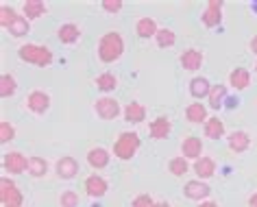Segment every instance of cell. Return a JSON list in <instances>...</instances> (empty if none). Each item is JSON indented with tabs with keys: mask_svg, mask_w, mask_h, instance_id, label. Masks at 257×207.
<instances>
[{
	"mask_svg": "<svg viewBox=\"0 0 257 207\" xmlns=\"http://www.w3.org/2000/svg\"><path fill=\"white\" fill-rule=\"evenodd\" d=\"M98 59L102 63H113L124 55V37L118 31H109L98 40Z\"/></svg>",
	"mask_w": 257,
	"mask_h": 207,
	"instance_id": "obj_1",
	"label": "cell"
},
{
	"mask_svg": "<svg viewBox=\"0 0 257 207\" xmlns=\"http://www.w3.org/2000/svg\"><path fill=\"white\" fill-rule=\"evenodd\" d=\"M18 59L29 63V66H37V68H48L55 61V55L48 46L42 44H22L18 48Z\"/></svg>",
	"mask_w": 257,
	"mask_h": 207,
	"instance_id": "obj_2",
	"label": "cell"
},
{
	"mask_svg": "<svg viewBox=\"0 0 257 207\" xmlns=\"http://www.w3.org/2000/svg\"><path fill=\"white\" fill-rule=\"evenodd\" d=\"M140 146H142V140H140V135L136 131H122L118 135V140L113 142V155L122 161H128L136 157Z\"/></svg>",
	"mask_w": 257,
	"mask_h": 207,
	"instance_id": "obj_3",
	"label": "cell"
},
{
	"mask_svg": "<svg viewBox=\"0 0 257 207\" xmlns=\"http://www.w3.org/2000/svg\"><path fill=\"white\" fill-rule=\"evenodd\" d=\"M0 203H3V207H22V203H24L20 187L9 177L0 179Z\"/></svg>",
	"mask_w": 257,
	"mask_h": 207,
	"instance_id": "obj_4",
	"label": "cell"
},
{
	"mask_svg": "<svg viewBox=\"0 0 257 207\" xmlns=\"http://www.w3.org/2000/svg\"><path fill=\"white\" fill-rule=\"evenodd\" d=\"M94 112L100 120H115L124 109L120 107V102L115 100L113 96H102V98L94 102Z\"/></svg>",
	"mask_w": 257,
	"mask_h": 207,
	"instance_id": "obj_5",
	"label": "cell"
},
{
	"mask_svg": "<svg viewBox=\"0 0 257 207\" xmlns=\"http://www.w3.org/2000/svg\"><path fill=\"white\" fill-rule=\"evenodd\" d=\"M3 170L9 174H22L29 170V157H24L20 151L5 153L3 157Z\"/></svg>",
	"mask_w": 257,
	"mask_h": 207,
	"instance_id": "obj_6",
	"label": "cell"
},
{
	"mask_svg": "<svg viewBox=\"0 0 257 207\" xmlns=\"http://www.w3.org/2000/svg\"><path fill=\"white\" fill-rule=\"evenodd\" d=\"M209 194H211V187L207 185V181H201V179H192L183 185V196L190 198V200H209Z\"/></svg>",
	"mask_w": 257,
	"mask_h": 207,
	"instance_id": "obj_7",
	"label": "cell"
},
{
	"mask_svg": "<svg viewBox=\"0 0 257 207\" xmlns=\"http://www.w3.org/2000/svg\"><path fill=\"white\" fill-rule=\"evenodd\" d=\"M27 109L35 116H44L50 109V94L44 89H33L27 96Z\"/></svg>",
	"mask_w": 257,
	"mask_h": 207,
	"instance_id": "obj_8",
	"label": "cell"
},
{
	"mask_svg": "<svg viewBox=\"0 0 257 207\" xmlns=\"http://www.w3.org/2000/svg\"><path fill=\"white\" fill-rule=\"evenodd\" d=\"M222 7L224 5L220 0H209L207 7H205L203 16H201V22L205 24L207 29H216L222 24Z\"/></svg>",
	"mask_w": 257,
	"mask_h": 207,
	"instance_id": "obj_9",
	"label": "cell"
},
{
	"mask_svg": "<svg viewBox=\"0 0 257 207\" xmlns=\"http://www.w3.org/2000/svg\"><path fill=\"white\" fill-rule=\"evenodd\" d=\"M109 190V183L105 177H100V174H89L85 179V194L92 198H102Z\"/></svg>",
	"mask_w": 257,
	"mask_h": 207,
	"instance_id": "obj_10",
	"label": "cell"
},
{
	"mask_svg": "<svg viewBox=\"0 0 257 207\" xmlns=\"http://www.w3.org/2000/svg\"><path fill=\"white\" fill-rule=\"evenodd\" d=\"M55 172H57V177L63 179V181L74 179L76 174H79V161H76L74 157H70V155H66V157H61L59 161H57Z\"/></svg>",
	"mask_w": 257,
	"mask_h": 207,
	"instance_id": "obj_11",
	"label": "cell"
},
{
	"mask_svg": "<svg viewBox=\"0 0 257 207\" xmlns=\"http://www.w3.org/2000/svg\"><path fill=\"white\" fill-rule=\"evenodd\" d=\"M216 161L211 159V157H207V155H203L201 159H196L194 164H192V172L196 174V179H201V181H207V179H211L216 174Z\"/></svg>",
	"mask_w": 257,
	"mask_h": 207,
	"instance_id": "obj_12",
	"label": "cell"
},
{
	"mask_svg": "<svg viewBox=\"0 0 257 207\" xmlns=\"http://www.w3.org/2000/svg\"><path fill=\"white\" fill-rule=\"evenodd\" d=\"M181 157L185 159H192V161H196V159H201L203 157V142L201 138H196V135H190V138H185L181 142Z\"/></svg>",
	"mask_w": 257,
	"mask_h": 207,
	"instance_id": "obj_13",
	"label": "cell"
},
{
	"mask_svg": "<svg viewBox=\"0 0 257 207\" xmlns=\"http://www.w3.org/2000/svg\"><path fill=\"white\" fill-rule=\"evenodd\" d=\"M203 59L205 57L198 48H188L181 53V57H179V63H181V68L188 70V72H196V70L203 66Z\"/></svg>",
	"mask_w": 257,
	"mask_h": 207,
	"instance_id": "obj_14",
	"label": "cell"
},
{
	"mask_svg": "<svg viewBox=\"0 0 257 207\" xmlns=\"http://www.w3.org/2000/svg\"><path fill=\"white\" fill-rule=\"evenodd\" d=\"M109 157H111V153L107 151V148L102 146H94L87 151V164L89 168H94V170H102V168L109 166Z\"/></svg>",
	"mask_w": 257,
	"mask_h": 207,
	"instance_id": "obj_15",
	"label": "cell"
},
{
	"mask_svg": "<svg viewBox=\"0 0 257 207\" xmlns=\"http://www.w3.org/2000/svg\"><path fill=\"white\" fill-rule=\"evenodd\" d=\"M81 35H83V31L79 24H74V22H66L57 29V40L61 44H76L81 40Z\"/></svg>",
	"mask_w": 257,
	"mask_h": 207,
	"instance_id": "obj_16",
	"label": "cell"
},
{
	"mask_svg": "<svg viewBox=\"0 0 257 207\" xmlns=\"http://www.w3.org/2000/svg\"><path fill=\"white\" fill-rule=\"evenodd\" d=\"M172 131V122L170 118H166V116H157L155 120L149 125V133L153 140H166Z\"/></svg>",
	"mask_w": 257,
	"mask_h": 207,
	"instance_id": "obj_17",
	"label": "cell"
},
{
	"mask_svg": "<svg viewBox=\"0 0 257 207\" xmlns=\"http://www.w3.org/2000/svg\"><path fill=\"white\" fill-rule=\"evenodd\" d=\"M227 144L231 148V153H246L250 146V135L246 131H233L227 135Z\"/></svg>",
	"mask_w": 257,
	"mask_h": 207,
	"instance_id": "obj_18",
	"label": "cell"
},
{
	"mask_svg": "<svg viewBox=\"0 0 257 207\" xmlns=\"http://www.w3.org/2000/svg\"><path fill=\"white\" fill-rule=\"evenodd\" d=\"M185 118L192 125H205V122L209 120V114H207V107L203 105V102H190L188 107H185Z\"/></svg>",
	"mask_w": 257,
	"mask_h": 207,
	"instance_id": "obj_19",
	"label": "cell"
},
{
	"mask_svg": "<svg viewBox=\"0 0 257 207\" xmlns=\"http://www.w3.org/2000/svg\"><path fill=\"white\" fill-rule=\"evenodd\" d=\"M122 116H124V120L128 122V125H140V122L146 120V107L142 105V102H138V100H131L124 107Z\"/></svg>",
	"mask_w": 257,
	"mask_h": 207,
	"instance_id": "obj_20",
	"label": "cell"
},
{
	"mask_svg": "<svg viewBox=\"0 0 257 207\" xmlns=\"http://www.w3.org/2000/svg\"><path fill=\"white\" fill-rule=\"evenodd\" d=\"M211 87H214V85H211L209 79H205V76H194V79L190 81V85H188L190 96H192V98H196V100L207 98L209 92H211Z\"/></svg>",
	"mask_w": 257,
	"mask_h": 207,
	"instance_id": "obj_21",
	"label": "cell"
},
{
	"mask_svg": "<svg viewBox=\"0 0 257 207\" xmlns=\"http://www.w3.org/2000/svg\"><path fill=\"white\" fill-rule=\"evenodd\" d=\"M157 22H155V18H151V16H146V18H140V20L136 22V33L140 40H151V37H155L157 35Z\"/></svg>",
	"mask_w": 257,
	"mask_h": 207,
	"instance_id": "obj_22",
	"label": "cell"
},
{
	"mask_svg": "<svg viewBox=\"0 0 257 207\" xmlns=\"http://www.w3.org/2000/svg\"><path fill=\"white\" fill-rule=\"evenodd\" d=\"M48 11V7L42 3V0H27V3L22 5V16L27 18L29 22L33 20H40V18Z\"/></svg>",
	"mask_w": 257,
	"mask_h": 207,
	"instance_id": "obj_23",
	"label": "cell"
},
{
	"mask_svg": "<svg viewBox=\"0 0 257 207\" xmlns=\"http://www.w3.org/2000/svg\"><path fill=\"white\" fill-rule=\"evenodd\" d=\"M229 85L233 89H237V92L246 89L250 85V72L246 68H233L229 74Z\"/></svg>",
	"mask_w": 257,
	"mask_h": 207,
	"instance_id": "obj_24",
	"label": "cell"
},
{
	"mask_svg": "<svg viewBox=\"0 0 257 207\" xmlns=\"http://www.w3.org/2000/svg\"><path fill=\"white\" fill-rule=\"evenodd\" d=\"M203 131H205V138H209V140H220L227 135L224 122L220 118H216V116H209V120L203 125Z\"/></svg>",
	"mask_w": 257,
	"mask_h": 207,
	"instance_id": "obj_25",
	"label": "cell"
},
{
	"mask_svg": "<svg viewBox=\"0 0 257 207\" xmlns=\"http://www.w3.org/2000/svg\"><path fill=\"white\" fill-rule=\"evenodd\" d=\"M227 98H229V96H227V87L220 85V83L211 87V92H209V96H207L209 107L214 109V112H218V109H222V107H224V102H227Z\"/></svg>",
	"mask_w": 257,
	"mask_h": 207,
	"instance_id": "obj_26",
	"label": "cell"
},
{
	"mask_svg": "<svg viewBox=\"0 0 257 207\" xmlns=\"http://www.w3.org/2000/svg\"><path fill=\"white\" fill-rule=\"evenodd\" d=\"M33 179H42V177H46V172H48V161L40 157V155H33V157H29V170H27Z\"/></svg>",
	"mask_w": 257,
	"mask_h": 207,
	"instance_id": "obj_27",
	"label": "cell"
},
{
	"mask_svg": "<svg viewBox=\"0 0 257 207\" xmlns=\"http://www.w3.org/2000/svg\"><path fill=\"white\" fill-rule=\"evenodd\" d=\"M192 170V166H190V161L185 159V157H172L170 161H168V172L172 174V177H183L185 172H190Z\"/></svg>",
	"mask_w": 257,
	"mask_h": 207,
	"instance_id": "obj_28",
	"label": "cell"
},
{
	"mask_svg": "<svg viewBox=\"0 0 257 207\" xmlns=\"http://www.w3.org/2000/svg\"><path fill=\"white\" fill-rule=\"evenodd\" d=\"M94 83L100 92H113V89L118 87V76H115L113 72H102V74L96 76Z\"/></svg>",
	"mask_w": 257,
	"mask_h": 207,
	"instance_id": "obj_29",
	"label": "cell"
},
{
	"mask_svg": "<svg viewBox=\"0 0 257 207\" xmlns=\"http://www.w3.org/2000/svg\"><path fill=\"white\" fill-rule=\"evenodd\" d=\"M18 92V81L14 74H3L0 76V96L3 98H11Z\"/></svg>",
	"mask_w": 257,
	"mask_h": 207,
	"instance_id": "obj_30",
	"label": "cell"
},
{
	"mask_svg": "<svg viewBox=\"0 0 257 207\" xmlns=\"http://www.w3.org/2000/svg\"><path fill=\"white\" fill-rule=\"evenodd\" d=\"M155 42H157V46L159 48H172L177 44V33L172 29H159L157 31V35H155Z\"/></svg>",
	"mask_w": 257,
	"mask_h": 207,
	"instance_id": "obj_31",
	"label": "cell"
},
{
	"mask_svg": "<svg viewBox=\"0 0 257 207\" xmlns=\"http://www.w3.org/2000/svg\"><path fill=\"white\" fill-rule=\"evenodd\" d=\"M18 18H20V14H18L14 7H9V5H3V7H0V27L5 31H9L11 24H14Z\"/></svg>",
	"mask_w": 257,
	"mask_h": 207,
	"instance_id": "obj_32",
	"label": "cell"
},
{
	"mask_svg": "<svg viewBox=\"0 0 257 207\" xmlns=\"http://www.w3.org/2000/svg\"><path fill=\"white\" fill-rule=\"evenodd\" d=\"M29 31H31V22L24 16H20L14 24H11L9 33H11V37H24V35H29Z\"/></svg>",
	"mask_w": 257,
	"mask_h": 207,
	"instance_id": "obj_33",
	"label": "cell"
},
{
	"mask_svg": "<svg viewBox=\"0 0 257 207\" xmlns=\"http://www.w3.org/2000/svg\"><path fill=\"white\" fill-rule=\"evenodd\" d=\"M14 138H16V127L11 125V122L3 120V122H0V142H3V144H7V142H11Z\"/></svg>",
	"mask_w": 257,
	"mask_h": 207,
	"instance_id": "obj_34",
	"label": "cell"
},
{
	"mask_svg": "<svg viewBox=\"0 0 257 207\" xmlns=\"http://www.w3.org/2000/svg\"><path fill=\"white\" fill-rule=\"evenodd\" d=\"M59 205H61V207H76V205H79V194H76L74 190H66V192H61V196H59Z\"/></svg>",
	"mask_w": 257,
	"mask_h": 207,
	"instance_id": "obj_35",
	"label": "cell"
},
{
	"mask_svg": "<svg viewBox=\"0 0 257 207\" xmlns=\"http://www.w3.org/2000/svg\"><path fill=\"white\" fill-rule=\"evenodd\" d=\"M155 203L157 200H153L151 194H138V196L131 200L133 207H155Z\"/></svg>",
	"mask_w": 257,
	"mask_h": 207,
	"instance_id": "obj_36",
	"label": "cell"
},
{
	"mask_svg": "<svg viewBox=\"0 0 257 207\" xmlns=\"http://www.w3.org/2000/svg\"><path fill=\"white\" fill-rule=\"evenodd\" d=\"M100 7L105 9L107 14H118V11L124 7V3H122V0H102Z\"/></svg>",
	"mask_w": 257,
	"mask_h": 207,
	"instance_id": "obj_37",
	"label": "cell"
},
{
	"mask_svg": "<svg viewBox=\"0 0 257 207\" xmlns=\"http://www.w3.org/2000/svg\"><path fill=\"white\" fill-rule=\"evenodd\" d=\"M248 48H250V53H253V55H257V35H255V37H250Z\"/></svg>",
	"mask_w": 257,
	"mask_h": 207,
	"instance_id": "obj_38",
	"label": "cell"
},
{
	"mask_svg": "<svg viewBox=\"0 0 257 207\" xmlns=\"http://www.w3.org/2000/svg\"><path fill=\"white\" fill-rule=\"evenodd\" d=\"M248 207H257V192H253L248 196Z\"/></svg>",
	"mask_w": 257,
	"mask_h": 207,
	"instance_id": "obj_39",
	"label": "cell"
},
{
	"mask_svg": "<svg viewBox=\"0 0 257 207\" xmlns=\"http://www.w3.org/2000/svg\"><path fill=\"white\" fill-rule=\"evenodd\" d=\"M198 207H220V205H218L216 200H203V203L198 205Z\"/></svg>",
	"mask_w": 257,
	"mask_h": 207,
	"instance_id": "obj_40",
	"label": "cell"
},
{
	"mask_svg": "<svg viewBox=\"0 0 257 207\" xmlns=\"http://www.w3.org/2000/svg\"><path fill=\"white\" fill-rule=\"evenodd\" d=\"M155 207H172V205L168 203V200H157V203H155Z\"/></svg>",
	"mask_w": 257,
	"mask_h": 207,
	"instance_id": "obj_41",
	"label": "cell"
},
{
	"mask_svg": "<svg viewBox=\"0 0 257 207\" xmlns=\"http://www.w3.org/2000/svg\"><path fill=\"white\" fill-rule=\"evenodd\" d=\"M255 74H257V63H255Z\"/></svg>",
	"mask_w": 257,
	"mask_h": 207,
	"instance_id": "obj_42",
	"label": "cell"
}]
</instances>
